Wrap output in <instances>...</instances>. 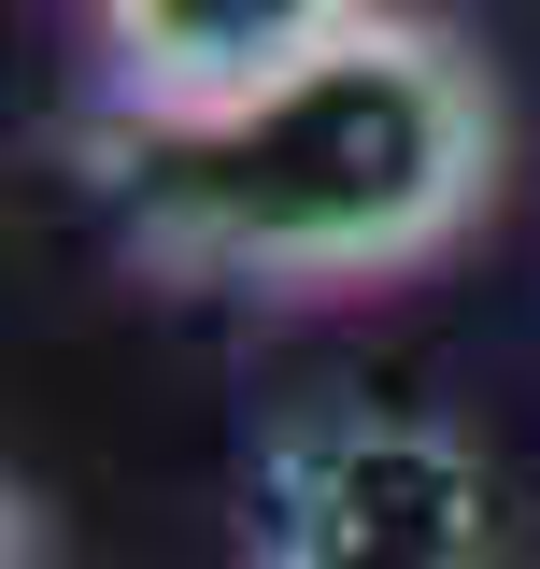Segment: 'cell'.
Wrapping results in <instances>:
<instances>
[{
  "label": "cell",
  "instance_id": "cell-1",
  "mask_svg": "<svg viewBox=\"0 0 540 569\" xmlns=\"http://www.w3.org/2000/svg\"><path fill=\"white\" fill-rule=\"evenodd\" d=\"M512 114L441 14H356L313 71L213 129L142 142L129 242L186 284L257 299H370L441 271L498 200Z\"/></svg>",
  "mask_w": 540,
  "mask_h": 569
},
{
  "label": "cell",
  "instance_id": "cell-2",
  "mask_svg": "<svg viewBox=\"0 0 540 569\" xmlns=\"http://www.w3.org/2000/svg\"><path fill=\"white\" fill-rule=\"evenodd\" d=\"M257 569H483V470L412 413H299L257 456Z\"/></svg>",
  "mask_w": 540,
  "mask_h": 569
},
{
  "label": "cell",
  "instance_id": "cell-3",
  "mask_svg": "<svg viewBox=\"0 0 540 569\" xmlns=\"http://www.w3.org/2000/svg\"><path fill=\"white\" fill-rule=\"evenodd\" d=\"M356 14H384V0H86V58L142 142H171L270 100L284 71H313Z\"/></svg>",
  "mask_w": 540,
  "mask_h": 569
}]
</instances>
